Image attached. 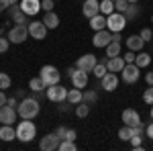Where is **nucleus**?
Masks as SVG:
<instances>
[{
  "instance_id": "f257e3e1",
  "label": "nucleus",
  "mask_w": 153,
  "mask_h": 151,
  "mask_svg": "<svg viewBox=\"0 0 153 151\" xmlns=\"http://www.w3.org/2000/svg\"><path fill=\"white\" fill-rule=\"evenodd\" d=\"M16 112L21 118H37L39 112H41V102H39V98H23V102H19L16 106Z\"/></svg>"
},
{
  "instance_id": "f03ea898",
  "label": "nucleus",
  "mask_w": 153,
  "mask_h": 151,
  "mask_svg": "<svg viewBox=\"0 0 153 151\" xmlns=\"http://www.w3.org/2000/svg\"><path fill=\"white\" fill-rule=\"evenodd\" d=\"M37 137V127L31 118H23L16 127V139L21 143H31Z\"/></svg>"
},
{
  "instance_id": "7ed1b4c3",
  "label": "nucleus",
  "mask_w": 153,
  "mask_h": 151,
  "mask_svg": "<svg viewBox=\"0 0 153 151\" xmlns=\"http://www.w3.org/2000/svg\"><path fill=\"white\" fill-rule=\"evenodd\" d=\"M127 16L123 14V12H112V14H108L106 16V29L110 31V33H123V29L127 27Z\"/></svg>"
},
{
  "instance_id": "20e7f679",
  "label": "nucleus",
  "mask_w": 153,
  "mask_h": 151,
  "mask_svg": "<svg viewBox=\"0 0 153 151\" xmlns=\"http://www.w3.org/2000/svg\"><path fill=\"white\" fill-rule=\"evenodd\" d=\"M39 78L45 82V86H55L61 80V74H59V70L55 65H43L39 70Z\"/></svg>"
},
{
  "instance_id": "39448f33",
  "label": "nucleus",
  "mask_w": 153,
  "mask_h": 151,
  "mask_svg": "<svg viewBox=\"0 0 153 151\" xmlns=\"http://www.w3.org/2000/svg\"><path fill=\"white\" fill-rule=\"evenodd\" d=\"M27 29H29V37H33L37 41H43L47 37V31H49L43 21H29Z\"/></svg>"
},
{
  "instance_id": "423d86ee",
  "label": "nucleus",
  "mask_w": 153,
  "mask_h": 151,
  "mask_svg": "<svg viewBox=\"0 0 153 151\" xmlns=\"http://www.w3.org/2000/svg\"><path fill=\"white\" fill-rule=\"evenodd\" d=\"M47 100L51 102H65L68 100V88H63L61 84H55V86H47Z\"/></svg>"
},
{
  "instance_id": "0eeeda50",
  "label": "nucleus",
  "mask_w": 153,
  "mask_h": 151,
  "mask_svg": "<svg viewBox=\"0 0 153 151\" xmlns=\"http://www.w3.org/2000/svg\"><path fill=\"white\" fill-rule=\"evenodd\" d=\"M68 76H70L71 84H74L76 88H86V86H88V71L78 70V68H70V70H68Z\"/></svg>"
},
{
  "instance_id": "6e6552de",
  "label": "nucleus",
  "mask_w": 153,
  "mask_h": 151,
  "mask_svg": "<svg viewBox=\"0 0 153 151\" xmlns=\"http://www.w3.org/2000/svg\"><path fill=\"white\" fill-rule=\"evenodd\" d=\"M27 37H29V29H27V25H14L10 31H8V41L10 43H23L27 41Z\"/></svg>"
},
{
  "instance_id": "1a4fd4ad",
  "label": "nucleus",
  "mask_w": 153,
  "mask_h": 151,
  "mask_svg": "<svg viewBox=\"0 0 153 151\" xmlns=\"http://www.w3.org/2000/svg\"><path fill=\"white\" fill-rule=\"evenodd\" d=\"M141 68L137 65V63H127L125 65V70L120 71V78L125 84H135V82H139V74H141Z\"/></svg>"
},
{
  "instance_id": "9d476101",
  "label": "nucleus",
  "mask_w": 153,
  "mask_h": 151,
  "mask_svg": "<svg viewBox=\"0 0 153 151\" xmlns=\"http://www.w3.org/2000/svg\"><path fill=\"white\" fill-rule=\"evenodd\" d=\"M59 143H61V139H59L57 135H55V133H49L45 137H41L39 149L41 151H55V149H59Z\"/></svg>"
},
{
  "instance_id": "9b49d317",
  "label": "nucleus",
  "mask_w": 153,
  "mask_h": 151,
  "mask_svg": "<svg viewBox=\"0 0 153 151\" xmlns=\"http://www.w3.org/2000/svg\"><path fill=\"white\" fill-rule=\"evenodd\" d=\"M112 41V33L108 29H102V31H96L94 37H92V45L98 47V49H104L108 43Z\"/></svg>"
},
{
  "instance_id": "f8f14e48",
  "label": "nucleus",
  "mask_w": 153,
  "mask_h": 151,
  "mask_svg": "<svg viewBox=\"0 0 153 151\" xmlns=\"http://www.w3.org/2000/svg\"><path fill=\"white\" fill-rule=\"evenodd\" d=\"M96 63H98V59H96L94 53H86V55H80V57H78L76 68H78V70H84V71H92Z\"/></svg>"
},
{
  "instance_id": "ddd939ff",
  "label": "nucleus",
  "mask_w": 153,
  "mask_h": 151,
  "mask_svg": "<svg viewBox=\"0 0 153 151\" xmlns=\"http://www.w3.org/2000/svg\"><path fill=\"white\" fill-rule=\"evenodd\" d=\"M16 116H19V112H16L14 106H8V104L0 106V123L2 125H14Z\"/></svg>"
},
{
  "instance_id": "4468645a",
  "label": "nucleus",
  "mask_w": 153,
  "mask_h": 151,
  "mask_svg": "<svg viewBox=\"0 0 153 151\" xmlns=\"http://www.w3.org/2000/svg\"><path fill=\"white\" fill-rule=\"evenodd\" d=\"M100 88H104L106 92H114L118 88V76L114 71H106L104 78H100Z\"/></svg>"
},
{
  "instance_id": "2eb2a0df",
  "label": "nucleus",
  "mask_w": 153,
  "mask_h": 151,
  "mask_svg": "<svg viewBox=\"0 0 153 151\" xmlns=\"http://www.w3.org/2000/svg\"><path fill=\"white\" fill-rule=\"evenodd\" d=\"M8 14H10V19L16 25H29V14H25V12L21 10V4L8 6Z\"/></svg>"
},
{
  "instance_id": "dca6fc26",
  "label": "nucleus",
  "mask_w": 153,
  "mask_h": 151,
  "mask_svg": "<svg viewBox=\"0 0 153 151\" xmlns=\"http://www.w3.org/2000/svg\"><path fill=\"white\" fill-rule=\"evenodd\" d=\"M120 118H123V125H129V127H137L141 123V115L135 108H125Z\"/></svg>"
},
{
  "instance_id": "f3484780",
  "label": "nucleus",
  "mask_w": 153,
  "mask_h": 151,
  "mask_svg": "<svg viewBox=\"0 0 153 151\" xmlns=\"http://www.w3.org/2000/svg\"><path fill=\"white\" fill-rule=\"evenodd\" d=\"M82 14L90 21L92 16H96V14H100V2L98 0H86L82 4Z\"/></svg>"
},
{
  "instance_id": "a211bd4d",
  "label": "nucleus",
  "mask_w": 153,
  "mask_h": 151,
  "mask_svg": "<svg viewBox=\"0 0 153 151\" xmlns=\"http://www.w3.org/2000/svg\"><path fill=\"white\" fill-rule=\"evenodd\" d=\"M19 4H21V10L29 16H35L41 10V0H21Z\"/></svg>"
},
{
  "instance_id": "6ab92c4d",
  "label": "nucleus",
  "mask_w": 153,
  "mask_h": 151,
  "mask_svg": "<svg viewBox=\"0 0 153 151\" xmlns=\"http://www.w3.org/2000/svg\"><path fill=\"white\" fill-rule=\"evenodd\" d=\"M125 65H127V61H125V57H123V55L108 57V61H106V68H108V71H114V74L123 71V70H125Z\"/></svg>"
},
{
  "instance_id": "aec40b11",
  "label": "nucleus",
  "mask_w": 153,
  "mask_h": 151,
  "mask_svg": "<svg viewBox=\"0 0 153 151\" xmlns=\"http://www.w3.org/2000/svg\"><path fill=\"white\" fill-rule=\"evenodd\" d=\"M127 49H131V51H135V53H139V51H143V47H145V41L141 39V35H131L127 37Z\"/></svg>"
},
{
  "instance_id": "412c9836",
  "label": "nucleus",
  "mask_w": 153,
  "mask_h": 151,
  "mask_svg": "<svg viewBox=\"0 0 153 151\" xmlns=\"http://www.w3.org/2000/svg\"><path fill=\"white\" fill-rule=\"evenodd\" d=\"M0 139L2 141H14L16 139V129H12V125H2L0 127Z\"/></svg>"
},
{
  "instance_id": "4be33fe9",
  "label": "nucleus",
  "mask_w": 153,
  "mask_h": 151,
  "mask_svg": "<svg viewBox=\"0 0 153 151\" xmlns=\"http://www.w3.org/2000/svg\"><path fill=\"white\" fill-rule=\"evenodd\" d=\"M41 21L45 23V27H47V29H57V27H59V16H57V14H55L53 10L45 12Z\"/></svg>"
},
{
  "instance_id": "5701e85b",
  "label": "nucleus",
  "mask_w": 153,
  "mask_h": 151,
  "mask_svg": "<svg viewBox=\"0 0 153 151\" xmlns=\"http://www.w3.org/2000/svg\"><path fill=\"white\" fill-rule=\"evenodd\" d=\"M90 27L94 29V31H102V29H106V14H96V16H92L90 19Z\"/></svg>"
},
{
  "instance_id": "b1692460",
  "label": "nucleus",
  "mask_w": 153,
  "mask_h": 151,
  "mask_svg": "<svg viewBox=\"0 0 153 151\" xmlns=\"http://www.w3.org/2000/svg\"><path fill=\"white\" fill-rule=\"evenodd\" d=\"M139 2H129V6H127V10H125V16H127V21H135L139 14H141V6H137Z\"/></svg>"
},
{
  "instance_id": "393cba45",
  "label": "nucleus",
  "mask_w": 153,
  "mask_h": 151,
  "mask_svg": "<svg viewBox=\"0 0 153 151\" xmlns=\"http://www.w3.org/2000/svg\"><path fill=\"white\" fill-rule=\"evenodd\" d=\"M82 102H86V104H96L98 102V92H96L94 88H88L86 92H82Z\"/></svg>"
},
{
  "instance_id": "a878e982",
  "label": "nucleus",
  "mask_w": 153,
  "mask_h": 151,
  "mask_svg": "<svg viewBox=\"0 0 153 151\" xmlns=\"http://www.w3.org/2000/svg\"><path fill=\"white\" fill-rule=\"evenodd\" d=\"M104 51H106V57H117V55H123V53H120V43H118V41H110V43L104 47Z\"/></svg>"
},
{
  "instance_id": "bb28decb",
  "label": "nucleus",
  "mask_w": 153,
  "mask_h": 151,
  "mask_svg": "<svg viewBox=\"0 0 153 151\" xmlns=\"http://www.w3.org/2000/svg\"><path fill=\"white\" fill-rule=\"evenodd\" d=\"M106 61H108V57H102V59H100V61L94 65V70H92V74H94L98 80H100V78H104V74L108 71V68H106Z\"/></svg>"
},
{
  "instance_id": "cd10ccee",
  "label": "nucleus",
  "mask_w": 153,
  "mask_h": 151,
  "mask_svg": "<svg viewBox=\"0 0 153 151\" xmlns=\"http://www.w3.org/2000/svg\"><path fill=\"white\" fill-rule=\"evenodd\" d=\"M68 102L70 104H80L82 102V90L80 88H71V90H68Z\"/></svg>"
},
{
  "instance_id": "c85d7f7f",
  "label": "nucleus",
  "mask_w": 153,
  "mask_h": 151,
  "mask_svg": "<svg viewBox=\"0 0 153 151\" xmlns=\"http://www.w3.org/2000/svg\"><path fill=\"white\" fill-rule=\"evenodd\" d=\"M135 63L139 65V68H149V63H151V55L149 53H145V51H139L137 53V59H135Z\"/></svg>"
},
{
  "instance_id": "c756f323",
  "label": "nucleus",
  "mask_w": 153,
  "mask_h": 151,
  "mask_svg": "<svg viewBox=\"0 0 153 151\" xmlns=\"http://www.w3.org/2000/svg\"><path fill=\"white\" fill-rule=\"evenodd\" d=\"M29 88H31L33 92H43V90H47L45 82L41 80L39 76H37V78H31V82H29Z\"/></svg>"
},
{
  "instance_id": "7c9ffc66",
  "label": "nucleus",
  "mask_w": 153,
  "mask_h": 151,
  "mask_svg": "<svg viewBox=\"0 0 153 151\" xmlns=\"http://www.w3.org/2000/svg\"><path fill=\"white\" fill-rule=\"evenodd\" d=\"M131 137H133V127L123 125V127L118 129V139L120 141H131Z\"/></svg>"
},
{
  "instance_id": "2f4dec72",
  "label": "nucleus",
  "mask_w": 153,
  "mask_h": 151,
  "mask_svg": "<svg viewBox=\"0 0 153 151\" xmlns=\"http://www.w3.org/2000/svg\"><path fill=\"white\" fill-rule=\"evenodd\" d=\"M100 12L106 14V16L112 14V12H114V2H112V0H102V2H100Z\"/></svg>"
},
{
  "instance_id": "473e14b6",
  "label": "nucleus",
  "mask_w": 153,
  "mask_h": 151,
  "mask_svg": "<svg viewBox=\"0 0 153 151\" xmlns=\"http://www.w3.org/2000/svg\"><path fill=\"white\" fill-rule=\"evenodd\" d=\"M90 112V104H86V102H80V104L76 106V115L80 116V118H86Z\"/></svg>"
},
{
  "instance_id": "72a5a7b5",
  "label": "nucleus",
  "mask_w": 153,
  "mask_h": 151,
  "mask_svg": "<svg viewBox=\"0 0 153 151\" xmlns=\"http://www.w3.org/2000/svg\"><path fill=\"white\" fill-rule=\"evenodd\" d=\"M10 84H12L10 76H8V74H4V71H0V90H8V88H10Z\"/></svg>"
},
{
  "instance_id": "f704fd0d",
  "label": "nucleus",
  "mask_w": 153,
  "mask_h": 151,
  "mask_svg": "<svg viewBox=\"0 0 153 151\" xmlns=\"http://www.w3.org/2000/svg\"><path fill=\"white\" fill-rule=\"evenodd\" d=\"M76 149H78V145L70 139H63L59 143V151H76Z\"/></svg>"
},
{
  "instance_id": "c9c22d12",
  "label": "nucleus",
  "mask_w": 153,
  "mask_h": 151,
  "mask_svg": "<svg viewBox=\"0 0 153 151\" xmlns=\"http://www.w3.org/2000/svg\"><path fill=\"white\" fill-rule=\"evenodd\" d=\"M127 6H129L127 0H114V10H117V12H123V14H125Z\"/></svg>"
},
{
  "instance_id": "e433bc0d",
  "label": "nucleus",
  "mask_w": 153,
  "mask_h": 151,
  "mask_svg": "<svg viewBox=\"0 0 153 151\" xmlns=\"http://www.w3.org/2000/svg\"><path fill=\"white\" fill-rule=\"evenodd\" d=\"M143 100H145V104H153V86H149L143 92Z\"/></svg>"
},
{
  "instance_id": "4c0bfd02",
  "label": "nucleus",
  "mask_w": 153,
  "mask_h": 151,
  "mask_svg": "<svg viewBox=\"0 0 153 151\" xmlns=\"http://www.w3.org/2000/svg\"><path fill=\"white\" fill-rule=\"evenodd\" d=\"M139 35H141V39L147 43V41H151V39H153V31L149 29V27H145V29H141V33H139Z\"/></svg>"
},
{
  "instance_id": "58836bf2",
  "label": "nucleus",
  "mask_w": 153,
  "mask_h": 151,
  "mask_svg": "<svg viewBox=\"0 0 153 151\" xmlns=\"http://www.w3.org/2000/svg\"><path fill=\"white\" fill-rule=\"evenodd\" d=\"M8 47H10L8 37H2V35H0V53H6V51H8Z\"/></svg>"
},
{
  "instance_id": "ea45409f",
  "label": "nucleus",
  "mask_w": 153,
  "mask_h": 151,
  "mask_svg": "<svg viewBox=\"0 0 153 151\" xmlns=\"http://www.w3.org/2000/svg\"><path fill=\"white\" fill-rule=\"evenodd\" d=\"M53 6H55V0H43V2H41V8H43L45 12L53 10Z\"/></svg>"
},
{
  "instance_id": "a19ab883",
  "label": "nucleus",
  "mask_w": 153,
  "mask_h": 151,
  "mask_svg": "<svg viewBox=\"0 0 153 151\" xmlns=\"http://www.w3.org/2000/svg\"><path fill=\"white\" fill-rule=\"evenodd\" d=\"M123 57H125V61H127V63H135V59H137V53L129 49V51H127V53H125Z\"/></svg>"
},
{
  "instance_id": "79ce46f5",
  "label": "nucleus",
  "mask_w": 153,
  "mask_h": 151,
  "mask_svg": "<svg viewBox=\"0 0 153 151\" xmlns=\"http://www.w3.org/2000/svg\"><path fill=\"white\" fill-rule=\"evenodd\" d=\"M55 135L63 141V139H65V135H68V127H63V125H61V127H57V129H55Z\"/></svg>"
},
{
  "instance_id": "37998d69",
  "label": "nucleus",
  "mask_w": 153,
  "mask_h": 151,
  "mask_svg": "<svg viewBox=\"0 0 153 151\" xmlns=\"http://www.w3.org/2000/svg\"><path fill=\"white\" fill-rule=\"evenodd\" d=\"M145 133H147V137H149V139H153V121L145 127Z\"/></svg>"
},
{
  "instance_id": "c03bdc74",
  "label": "nucleus",
  "mask_w": 153,
  "mask_h": 151,
  "mask_svg": "<svg viewBox=\"0 0 153 151\" xmlns=\"http://www.w3.org/2000/svg\"><path fill=\"white\" fill-rule=\"evenodd\" d=\"M65 139L76 141V131H74V129H68V135H65Z\"/></svg>"
},
{
  "instance_id": "a18cd8bd",
  "label": "nucleus",
  "mask_w": 153,
  "mask_h": 151,
  "mask_svg": "<svg viewBox=\"0 0 153 151\" xmlns=\"http://www.w3.org/2000/svg\"><path fill=\"white\" fill-rule=\"evenodd\" d=\"M0 2H2V4H4V6L8 8V6H12V4H19L21 0H0Z\"/></svg>"
},
{
  "instance_id": "49530a36",
  "label": "nucleus",
  "mask_w": 153,
  "mask_h": 151,
  "mask_svg": "<svg viewBox=\"0 0 153 151\" xmlns=\"http://www.w3.org/2000/svg\"><path fill=\"white\" fill-rule=\"evenodd\" d=\"M145 82H147V86H153V71H147V76H145Z\"/></svg>"
},
{
  "instance_id": "de8ad7c7",
  "label": "nucleus",
  "mask_w": 153,
  "mask_h": 151,
  "mask_svg": "<svg viewBox=\"0 0 153 151\" xmlns=\"http://www.w3.org/2000/svg\"><path fill=\"white\" fill-rule=\"evenodd\" d=\"M6 100H8V98H6L4 90H0V106H4V104H6Z\"/></svg>"
},
{
  "instance_id": "09e8293b",
  "label": "nucleus",
  "mask_w": 153,
  "mask_h": 151,
  "mask_svg": "<svg viewBox=\"0 0 153 151\" xmlns=\"http://www.w3.org/2000/svg\"><path fill=\"white\" fill-rule=\"evenodd\" d=\"M112 41H118L120 43V33H112Z\"/></svg>"
},
{
  "instance_id": "8fccbe9b",
  "label": "nucleus",
  "mask_w": 153,
  "mask_h": 151,
  "mask_svg": "<svg viewBox=\"0 0 153 151\" xmlns=\"http://www.w3.org/2000/svg\"><path fill=\"white\" fill-rule=\"evenodd\" d=\"M2 10H6V6H4V4L0 2V12H2Z\"/></svg>"
},
{
  "instance_id": "3c124183",
  "label": "nucleus",
  "mask_w": 153,
  "mask_h": 151,
  "mask_svg": "<svg viewBox=\"0 0 153 151\" xmlns=\"http://www.w3.org/2000/svg\"><path fill=\"white\" fill-rule=\"evenodd\" d=\"M151 121H153V104H151Z\"/></svg>"
},
{
  "instance_id": "603ef678",
  "label": "nucleus",
  "mask_w": 153,
  "mask_h": 151,
  "mask_svg": "<svg viewBox=\"0 0 153 151\" xmlns=\"http://www.w3.org/2000/svg\"><path fill=\"white\" fill-rule=\"evenodd\" d=\"M127 2H139V0H127Z\"/></svg>"
},
{
  "instance_id": "864d4df0",
  "label": "nucleus",
  "mask_w": 153,
  "mask_h": 151,
  "mask_svg": "<svg viewBox=\"0 0 153 151\" xmlns=\"http://www.w3.org/2000/svg\"><path fill=\"white\" fill-rule=\"evenodd\" d=\"M151 23H153V14H151Z\"/></svg>"
},
{
  "instance_id": "5fc2aeb1",
  "label": "nucleus",
  "mask_w": 153,
  "mask_h": 151,
  "mask_svg": "<svg viewBox=\"0 0 153 151\" xmlns=\"http://www.w3.org/2000/svg\"><path fill=\"white\" fill-rule=\"evenodd\" d=\"M112 2H114V0H112Z\"/></svg>"
}]
</instances>
